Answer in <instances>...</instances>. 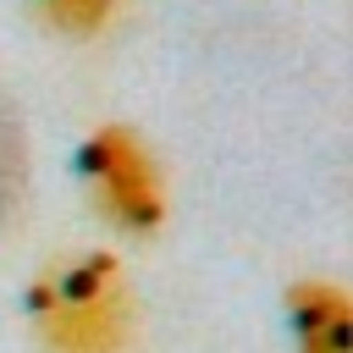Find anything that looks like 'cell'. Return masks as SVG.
<instances>
[{
  "mask_svg": "<svg viewBox=\"0 0 353 353\" xmlns=\"http://www.w3.org/2000/svg\"><path fill=\"white\" fill-rule=\"evenodd\" d=\"M116 0H39V17L61 33H99Z\"/></svg>",
  "mask_w": 353,
  "mask_h": 353,
  "instance_id": "4",
  "label": "cell"
},
{
  "mask_svg": "<svg viewBox=\"0 0 353 353\" xmlns=\"http://www.w3.org/2000/svg\"><path fill=\"white\" fill-rule=\"evenodd\" d=\"M33 331L50 353H127L132 287L116 254H66L28 287Z\"/></svg>",
  "mask_w": 353,
  "mask_h": 353,
  "instance_id": "1",
  "label": "cell"
},
{
  "mask_svg": "<svg viewBox=\"0 0 353 353\" xmlns=\"http://www.w3.org/2000/svg\"><path fill=\"white\" fill-rule=\"evenodd\" d=\"M77 165H83L99 210H105L116 226H127V232H154V226L165 221L160 171H154V160H149V149H143V138H138L132 127H116V121H110V127H94L88 143H83V154H77Z\"/></svg>",
  "mask_w": 353,
  "mask_h": 353,
  "instance_id": "2",
  "label": "cell"
},
{
  "mask_svg": "<svg viewBox=\"0 0 353 353\" xmlns=\"http://www.w3.org/2000/svg\"><path fill=\"white\" fill-rule=\"evenodd\" d=\"M17 193H22V138H17V121L0 110V226L17 210Z\"/></svg>",
  "mask_w": 353,
  "mask_h": 353,
  "instance_id": "5",
  "label": "cell"
},
{
  "mask_svg": "<svg viewBox=\"0 0 353 353\" xmlns=\"http://www.w3.org/2000/svg\"><path fill=\"white\" fill-rule=\"evenodd\" d=\"M287 320L298 336V353H353V303L331 281H292L287 287Z\"/></svg>",
  "mask_w": 353,
  "mask_h": 353,
  "instance_id": "3",
  "label": "cell"
}]
</instances>
